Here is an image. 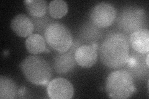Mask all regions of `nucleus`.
<instances>
[{
	"mask_svg": "<svg viewBox=\"0 0 149 99\" xmlns=\"http://www.w3.org/2000/svg\"><path fill=\"white\" fill-rule=\"evenodd\" d=\"M101 62L110 69L124 68L130 54L129 37L121 32H111L100 47Z\"/></svg>",
	"mask_w": 149,
	"mask_h": 99,
	"instance_id": "f257e3e1",
	"label": "nucleus"
},
{
	"mask_svg": "<svg viewBox=\"0 0 149 99\" xmlns=\"http://www.w3.org/2000/svg\"><path fill=\"white\" fill-rule=\"evenodd\" d=\"M20 68L27 81L36 86H47L52 77L49 63L40 56H27L21 61Z\"/></svg>",
	"mask_w": 149,
	"mask_h": 99,
	"instance_id": "f03ea898",
	"label": "nucleus"
},
{
	"mask_svg": "<svg viewBox=\"0 0 149 99\" xmlns=\"http://www.w3.org/2000/svg\"><path fill=\"white\" fill-rule=\"evenodd\" d=\"M134 78L124 69L111 73L106 80L105 90L109 98L126 99L136 91Z\"/></svg>",
	"mask_w": 149,
	"mask_h": 99,
	"instance_id": "7ed1b4c3",
	"label": "nucleus"
},
{
	"mask_svg": "<svg viewBox=\"0 0 149 99\" xmlns=\"http://www.w3.org/2000/svg\"><path fill=\"white\" fill-rule=\"evenodd\" d=\"M147 15L145 9L137 6H127L120 9L116 16L119 29L125 35L144 29L147 24Z\"/></svg>",
	"mask_w": 149,
	"mask_h": 99,
	"instance_id": "20e7f679",
	"label": "nucleus"
},
{
	"mask_svg": "<svg viewBox=\"0 0 149 99\" xmlns=\"http://www.w3.org/2000/svg\"><path fill=\"white\" fill-rule=\"evenodd\" d=\"M44 37L50 48L58 53L68 51L73 42L70 30L63 24L58 22L50 24L45 31Z\"/></svg>",
	"mask_w": 149,
	"mask_h": 99,
	"instance_id": "39448f33",
	"label": "nucleus"
},
{
	"mask_svg": "<svg viewBox=\"0 0 149 99\" xmlns=\"http://www.w3.org/2000/svg\"><path fill=\"white\" fill-rule=\"evenodd\" d=\"M117 10L113 4L101 2L96 4L91 9L90 20L100 29L111 26L116 21Z\"/></svg>",
	"mask_w": 149,
	"mask_h": 99,
	"instance_id": "423d86ee",
	"label": "nucleus"
},
{
	"mask_svg": "<svg viewBox=\"0 0 149 99\" xmlns=\"http://www.w3.org/2000/svg\"><path fill=\"white\" fill-rule=\"evenodd\" d=\"M146 54L139 53L135 51L129 54L128 61L124 66V69L131 75L134 79L143 80L148 77L149 66L146 64Z\"/></svg>",
	"mask_w": 149,
	"mask_h": 99,
	"instance_id": "0eeeda50",
	"label": "nucleus"
},
{
	"mask_svg": "<svg viewBox=\"0 0 149 99\" xmlns=\"http://www.w3.org/2000/svg\"><path fill=\"white\" fill-rule=\"evenodd\" d=\"M47 92L51 99H70L74 94L72 84L64 78H56L50 81Z\"/></svg>",
	"mask_w": 149,
	"mask_h": 99,
	"instance_id": "6e6552de",
	"label": "nucleus"
},
{
	"mask_svg": "<svg viewBox=\"0 0 149 99\" xmlns=\"http://www.w3.org/2000/svg\"><path fill=\"white\" fill-rule=\"evenodd\" d=\"M98 44L94 42L90 45H82L74 53L76 63L84 68H90L94 66L98 56Z\"/></svg>",
	"mask_w": 149,
	"mask_h": 99,
	"instance_id": "1a4fd4ad",
	"label": "nucleus"
},
{
	"mask_svg": "<svg viewBox=\"0 0 149 99\" xmlns=\"http://www.w3.org/2000/svg\"><path fill=\"white\" fill-rule=\"evenodd\" d=\"M74 51L72 49L65 53H58L52 60V67L55 71L60 74H66L75 67L76 61L74 59Z\"/></svg>",
	"mask_w": 149,
	"mask_h": 99,
	"instance_id": "9d476101",
	"label": "nucleus"
},
{
	"mask_svg": "<svg viewBox=\"0 0 149 99\" xmlns=\"http://www.w3.org/2000/svg\"><path fill=\"white\" fill-rule=\"evenodd\" d=\"M78 35L77 39L81 45H90L101 39L102 31L90 20L86 21L80 26Z\"/></svg>",
	"mask_w": 149,
	"mask_h": 99,
	"instance_id": "9b49d317",
	"label": "nucleus"
},
{
	"mask_svg": "<svg viewBox=\"0 0 149 99\" xmlns=\"http://www.w3.org/2000/svg\"><path fill=\"white\" fill-rule=\"evenodd\" d=\"M11 28L17 36L21 37H28L34 31L31 19L24 14H19L13 18Z\"/></svg>",
	"mask_w": 149,
	"mask_h": 99,
	"instance_id": "f8f14e48",
	"label": "nucleus"
},
{
	"mask_svg": "<svg viewBox=\"0 0 149 99\" xmlns=\"http://www.w3.org/2000/svg\"><path fill=\"white\" fill-rule=\"evenodd\" d=\"M129 45L132 50L139 53L146 54L149 51V30L144 28L130 34Z\"/></svg>",
	"mask_w": 149,
	"mask_h": 99,
	"instance_id": "ddd939ff",
	"label": "nucleus"
},
{
	"mask_svg": "<svg viewBox=\"0 0 149 99\" xmlns=\"http://www.w3.org/2000/svg\"><path fill=\"white\" fill-rule=\"evenodd\" d=\"M19 91L16 82L11 78L0 77V98L14 99L19 97Z\"/></svg>",
	"mask_w": 149,
	"mask_h": 99,
	"instance_id": "4468645a",
	"label": "nucleus"
},
{
	"mask_svg": "<svg viewBox=\"0 0 149 99\" xmlns=\"http://www.w3.org/2000/svg\"><path fill=\"white\" fill-rule=\"evenodd\" d=\"M26 48L32 55H38L45 52L47 46L44 37L39 34H32L27 38Z\"/></svg>",
	"mask_w": 149,
	"mask_h": 99,
	"instance_id": "2eb2a0df",
	"label": "nucleus"
},
{
	"mask_svg": "<svg viewBox=\"0 0 149 99\" xmlns=\"http://www.w3.org/2000/svg\"><path fill=\"white\" fill-rule=\"evenodd\" d=\"M24 3L27 12L32 17L44 16L48 10L47 2L45 0H26Z\"/></svg>",
	"mask_w": 149,
	"mask_h": 99,
	"instance_id": "dca6fc26",
	"label": "nucleus"
},
{
	"mask_svg": "<svg viewBox=\"0 0 149 99\" xmlns=\"http://www.w3.org/2000/svg\"><path fill=\"white\" fill-rule=\"evenodd\" d=\"M68 10L67 3L63 0H53L48 5V12L53 19H60L67 15Z\"/></svg>",
	"mask_w": 149,
	"mask_h": 99,
	"instance_id": "f3484780",
	"label": "nucleus"
},
{
	"mask_svg": "<svg viewBox=\"0 0 149 99\" xmlns=\"http://www.w3.org/2000/svg\"><path fill=\"white\" fill-rule=\"evenodd\" d=\"M33 22L34 26V30L39 33L41 35H44L45 31L47 27L51 23L55 22L53 18L49 16H44L40 17H32L31 18Z\"/></svg>",
	"mask_w": 149,
	"mask_h": 99,
	"instance_id": "a211bd4d",
	"label": "nucleus"
}]
</instances>
